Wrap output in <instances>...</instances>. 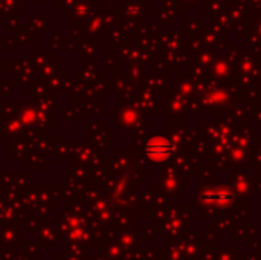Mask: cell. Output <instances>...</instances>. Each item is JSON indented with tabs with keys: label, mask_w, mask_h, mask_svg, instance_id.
<instances>
[{
	"label": "cell",
	"mask_w": 261,
	"mask_h": 260,
	"mask_svg": "<svg viewBox=\"0 0 261 260\" xmlns=\"http://www.w3.org/2000/svg\"><path fill=\"white\" fill-rule=\"evenodd\" d=\"M203 199L206 202H211V204L225 205V204H228L232 199V195L228 190H225V188H216V190H211V192L205 193Z\"/></svg>",
	"instance_id": "cell-2"
},
{
	"label": "cell",
	"mask_w": 261,
	"mask_h": 260,
	"mask_svg": "<svg viewBox=\"0 0 261 260\" xmlns=\"http://www.w3.org/2000/svg\"><path fill=\"white\" fill-rule=\"evenodd\" d=\"M145 150H147V155L150 159L161 162L171 156V153L174 152V144L167 138H154V139L148 141Z\"/></svg>",
	"instance_id": "cell-1"
}]
</instances>
